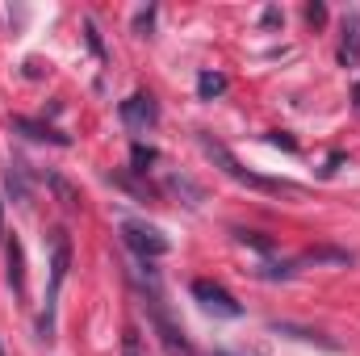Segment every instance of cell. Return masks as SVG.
<instances>
[{
	"mask_svg": "<svg viewBox=\"0 0 360 356\" xmlns=\"http://www.w3.org/2000/svg\"><path fill=\"white\" fill-rule=\"evenodd\" d=\"M197 143H201V151L226 172L231 180H239V184H248V189H260V193H297V184H289V180H269V177H256V172H248L235 155H231V147L226 143H218L214 134H205V130H197Z\"/></svg>",
	"mask_w": 360,
	"mask_h": 356,
	"instance_id": "1",
	"label": "cell"
},
{
	"mask_svg": "<svg viewBox=\"0 0 360 356\" xmlns=\"http://www.w3.org/2000/svg\"><path fill=\"white\" fill-rule=\"evenodd\" d=\"M68 268H72V239H68V231H55V235H51V293H46V314H42V323H38L42 340H51L55 298H59V289H63V281H68Z\"/></svg>",
	"mask_w": 360,
	"mask_h": 356,
	"instance_id": "2",
	"label": "cell"
},
{
	"mask_svg": "<svg viewBox=\"0 0 360 356\" xmlns=\"http://www.w3.org/2000/svg\"><path fill=\"white\" fill-rule=\"evenodd\" d=\"M122 239H126V248L147 265V260H160L164 252H168V235L160 231V227H151V222H122Z\"/></svg>",
	"mask_w": 360,
	"mask_h": 356,
	"instance_id": "3",
	"label": "cell"
},
{
	"mask_svg": "<svg viewBox=\"0 0 360 356\" xmlns=\"http://www.w3.org/2000/svg\"><path fill=\"white\" fill-rule=\"evenodd\" d=\"M143 306H147V314H151V323H155V331H160V340H164L168 356H193L188 340H184V331L168 319V310L160 306V293H143Z\"/></svg>",
	"mask_w": 360,
	"mask_h": 356,
	"instance_id": "4",
	"label": "cell"
},
{
	"mask_svg": "<svg viewBox=\"0 0 360 356\" xmlns=\"http://www.w3.org/2000/svg\"><path fill=\"white\" fill-rule=\"evenodd\" d=\"M117 117H122L130 130H151V126H160V105H155L151 92H134V96H126V101L117 105Z\"/></svg>",
	"mask_w": 360,
	"mask_h": 356,
	"instance_id": "5",
	"label": "cell"
},
{
	"mask_svg": "<svg viewBox=\"0 0 360 356\" xmlns=\"http://www.w3.org/2000/svg\"><path fill=\"white\" fill-rule=\"evenodd\" d=\"M193 298H197L210 314H222V319H239V314H243V306H239V302L218 285V281H205V276H201V281H193Z\"/></svg>",
	"mask_w": 360,
	"mask_h": 356,
	"instance_id": "6",
	"label": "cell"
},
{
	"mask_svg": "<svg viewBox=\"0 0 360 356\" xmlns=\"http://www.w3.org/2000/svg\"><path fill=\"white\" fill-rule=\"evenodd\" d=\"M8 130L25 134V139H34V143H55V147H68V143H72L63 130H55V126H46V122H34V117H8Z\"/></svg>",
	"mask_w": 360,
	"mask_h": 356,
	"instance_id": "7",
	"label": "cell"
},
{
	"mask_svg": "<svg viewBox=\"0 0 360 356\" xmlns=\"http://www.w3.org/2000/svg\"><path fill=\"white\" fill-rule=\"evenodd\" d=\"M4 193H8L17 205H30V168H25V160H13V164L4 168Z\"/></svg>",
	"mask_w": 360,
	"mask_h": 356,
	"instance_id": "8",
	"label": "cell"
},
{
	"mask_svg": "<svg viewBox=\"0 0 360 356\" xmlns=\"http://www.w3.org/2000/svg\"><path fill=\"white\" fill-rule=\"evenodd\" d=\"M4 252H8V285H13V293H25V252H21V243L8 239Z\"/></svg>",
	"mask_w": 360,
	"mask_h": 356,
	"instance_id": "9",
	"label": "cell"
},
{
	"mask_svg": "<svg viewBox=\"0 0 360 356\" xmlns=\"http://www.w3.org/2000/svg\"><path fill=\"white\" fill-rule=\"evenodd\" d=\"M340 55H344V63H352L360 55V17L356 13L344 17V51H340Z\"/></svg>",
	"mask_w": 360,
	"mask_h": 356,
	"instance_id": "10",
	"label": "cell"
},
{
	"mask_svg": "<svg viewBox=\"0 0 360 356\" xmlns=\"http://www.w3.org/2000/svg\"><path fill=\"white\" fill-rule=\"evenodd\" d=\"M46 184L55 189V197H59V205H63V210H80V189H72L59 172H46Z\"/></svg>",
	"mask_w": 360,
	"mask_h": 356,
	"instance_id": "11",
	"label": "cell"
},
{
	"mask_svg": "<svg viewBox=\"0 0 360 356\" xmlns=\"http://www.w3.org/2000/svg\"><path fill=\"white\" fill-rule=\"evenodd\" d=\"M352 256L348 252H340V248H314V252H306L297 265H348Z\"/></svg>",
	"mask_w": 360,
	"mask_h": 356,
	"instance_id": "12",
	"label": "cell"
},
{
	"mask_svg": "<svg viewBox=\"0 0 360 356\" xmlns=\"http://www.w3.org/2000/svg\"><path fill=\"white\" fill-rule=\"evenodd\" d=\"M226 92V76H218V72H201L197 76V96L201 101H214V96H222Z\"/></svg>",
	"mask_w": 360,
	"mask_h": 356,
	"instance_id": "13",
	"label": "cell"
},
{
	"mask_svg": "<svg viewBox=\"0 0 360 356\" xmlns=\"http://www.w3.org/2000/svg\"><path fill=\"white\" fill-rule=\"evenodd\" d=\"M122 356H147V344H143V331L130 323L126 331H122Z\"/></svg>",
	"mask_w": 360,
	"mask_h": 356,
	"instance_id": "14",
	"label": "cell"
},
{
	"mask_svg": "<svg viewBox=\"0 0 360 356\" xmlns=\"http://www.w3.org/2000/svg\"><path fill=\"white\" fill-rule=\"evenodd\" d=\"M155 160H160V151H155V147H143V143H134V147H130V164H134V172H147Z\"/></svg>",
	"mask_w": 360,
	"mask_h": 356,
	"instance_id": "15",
	"label": "cell"
},
{
	"mask_svg": "<svg viewBox=\"0 0 360 356\" xmlns=\"http://www.w3.org/2000/svg\"><path fill=\"white\" fill-rule=\"evenodd\" d=\"M235 239H239V243H248V248H256V252H272V239L256 235V231H235Z\"/></svg>",
	"mask_w": 360,
	"mask_h": 356,
	"instance_id": "16",
	"label": "cell"
},
{
	"mask_svg": "<svg viewBox=\"0 0 360 356\" xmlns=\"http://www.w3.org/2000/svg\"><path fill=\"white\" fill-rule=\"evenodd\" d=\"M306 21H310V25H323V21H327V8H323V4H306Z\"/></svg>",
	"mask_w": 360,
	"mask_h": 356,
	"instance_id": "17",
	"label": "cell"
},
{
	"mask_svg": "<svg viewBox=\"0 0 360 356\" xmlns=\"http://www.w3.org/2000/svg\"><path fill=\"white\" fill-rule=\"evenodd\" d=\"M269 143H272V147H285V151H297V143H293L289 134H281V130H272V134H269Z\"/></svg>",
	"mask_w": 360,
	"mask_h": 356,
	"instance_id": "18",
	"label": "cell"
},
{
	"mask_svg": "<svg viewBox=\"0 0 360 356\" xmlns=\"http://www.w3.org/2000/svg\"><path fill=\"white\" fill-rule=\"evenodd\" d=\"M151 21H155V8H143V13L134 17V25H139V30H151Z\"/></svg>",
	"mask_w": 360,
	"mask_h": 356,
	"instance_id": "19",
	"label": "cell"
},
{
	"mask_svg": "<svg viewBox=\"0 0 360 356\" xmlns=\"http://www.w3.org/2000/svg\"><path fill=\"white\" fill-rule=\"evenodd\" d=\"M214 356H231V352H214Z\"/></svg>",
	"mask_w": 360,
	"mask_h": 356,
	"instance_id": "20",
	"label": "cell"
},
{
	"mask_svg": "<svg viewBox=\"0 0 360 356\" xmlns=\"http://www.w3.org/2000/svg\"><path fill=\"white\" fill-rule=\"evenodd\" d=\"M356 101H360V84H356Z\"/></svg>",
	"mask_w": 360,
	"mask_h": 356,
	"instance_id": "21",
	"label": "cell"
}]
</instances>
